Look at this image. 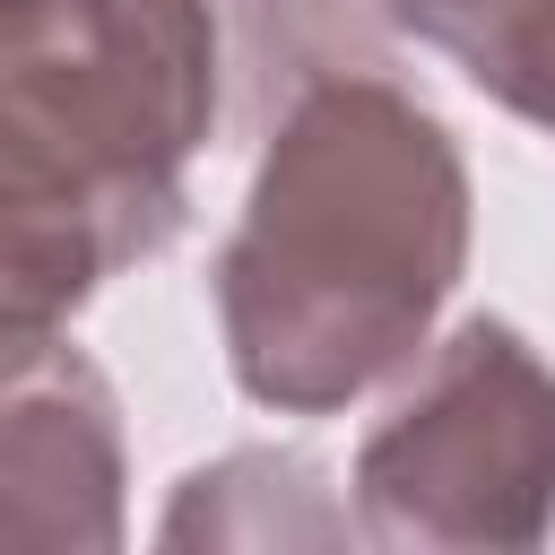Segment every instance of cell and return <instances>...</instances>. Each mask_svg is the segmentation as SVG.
Masks as SVG:
<instances>
[{
  "label": "cell",
  "instance_id": "6da1fadb",
  "mask_svg": "<svg viewBox=\"0 0 555 555\" xmlns=\"http://www.w3.org/2000/svg\"><path fill=\"white\" fill-rule=\"evenodd\" d=\"M468 234V156L416 87L390 69L304 78L208 269L234 390L269 416H347L390 390L442 330Z\"/></svg>",
  "mask_w": 555,
  "mask_h": 555
},
{
  "label": "cell",
  "instance_id": "7a4b0ae2",
  "mask_svg": "<svg viewBox=\"0 0 555 555\" xmlns=\"http://www.w3.org/2000/svg\"><path fill=\"white\" fill-rule=\"evenodd\" d=\"M217 104V0H0V347L182 234Z\"/></svg>",
  "mask_w": 555,
  "mask_h": 555
},
{
  "label": "cell",
  "instance_id": "3957f363",
  "mask_svg": "<svg viewBox=\"0 0 555 555\" xmlns=\"http://www.w3.org/2000/svg\"><path fill=\"white\" fill-rule=\"evenodd\" d=\"M356 546L382 555H520L555 538V364L468 312L425 338L347 468Z\"/></svg>",
  "mask_w": 555,
  "mask_h": 555
},
{
  "label": "cell",
  "instance_id": "277c9868",
  "mask_svg": "<svg viewBox=\"0 0 555 555\" xmlns=\"http://www.w3.org/2000/svg\"><path fill=\"white\" fill-rule=\"evenodd\" d=\"M130 442L104 364L61 330L0 347V546H121Z\"/></svg>",
  "mask_w": 555,
  "mask_h": 555
},
{
  "label": "cell",
  "instance_id": "5b68a950",
  "mask_svg": "<svg viewBox=\"0 0 555 555\" xmlns=\"http://www.w3.org/2000/svg\"><path fill=\"white\" fill-rule=\"evenodd\" d=\"M156 546H243V555H330L356 546L347 494H330V468L295 442H243L191 468L156 520Z\"/></svg>",
  "mask_w": 555,
  "mask_h": 555
},
{
  "label": "cell",
  "instance_id": "8992f818",
  "mask_svg": "<svg viewBox=\"0 0 555 555\" xmlns=\"http://www.w3.org/2000/svg\"><path fill=\"white\" fill-rule=\"evenodd\" d=\"M382 17L555 147V0H382Z\"/></svg>",
  "mask_w": 555,
  "mask_h": 555
}]
</instances>
